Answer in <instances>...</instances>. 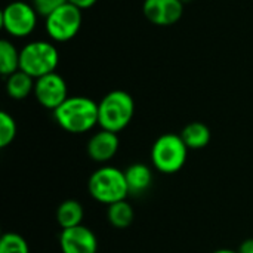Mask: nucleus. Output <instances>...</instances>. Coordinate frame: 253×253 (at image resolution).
<instances>
[{"label":"nucleus","mask_w":253,"mask_h":253,"mask_svg":"<svg viewBox=\"0 0 253 253\" xmlns=\"http://www.w3.org/2000/svg\"><path fill=\"white\" fill-rule=\"evenodd\" d=\"M52 113L58 126L73 135L90 132L98 125V102L87 96H68Z\"/></svg>","instance_id":"1"},{"label":"nucleus","mask_w":253,"mask_h":253,"mask_svg":"<svg viewBox=\"0 0 253 253\" xmlns=\"http://www.w3.org/2000/svg\"><path fill=\"white\" fill-rule=\"evenodd\" d=\"M135 114V101L126 90H111L98 102V126L119 133L126 129Z\"/></svg>","instance_id":"2"},{"label":"nucleus","mask_w":253,"mask_h":253,"mask_svg":"<svg viewBox=\"0 0 253 253\" xmlns=\"http://www.w3.org/2000/svg\"><path fill=\"white\" fill-rule=\"evenodd\" d=\"M87 191L93 200L105 206L126 200L129 196V188L125 178V170L108 165L101 166L89 176Z\"/></svg>","instance_id":"3"},{"label":"nucleus","mask_w":253,"mask_h":253,"mask_svg":"<svg viewBox=\"0 0 253 253\" xmlns=\"http://www.w3.org/2000/svg\"><path fill=\"white\" fill-rule=\"evenodd\" d=\"M59 64V50L49 40H33L19 49V70L34 79L55 73Z\"/></svg>","instance_id":"4"},{"label":"nucleus","mask_w":253,"mask_h":253,"mask_svg":"<svg viewBox=\"0 0 253 253\" xmlns=\"http://www.w3.org/2000/svg\"><path fill=\"white\" fill-rule=\"evenodd\" d=\"M188 151L181 135L163 133L154 141L150 157L156 170L165 175H173L185 166Z\"/></svg>","instance_id":"5"},{"label":"nucleus","mask_w":253,"mask_h":253,"mask_svg":"<svg viewBox=\"0 0 253 253\" xmlns=\"http://www.w3.org/2000/svg\"><path fill=\"white\" fill-rule=\"evenodd\" d=\"M34 6L24 0H10L1 10L0 24L3 31L12 39H25L34 33L39 22Z\"/></svg>","instance_id":"6"},{"label":"nucleus","mask_w":253,"mask_h":253,"mask_svg":"<svg viewBox=\"0 0 253 253\" xmlns=\"http://www.w3.org/2000/svg\"><path fill=\"white\" fill-rule=\"evenodd\" d=\"M83 24V10L65 3L44 18V30L55 43H67L73 40Z\"/></svg>","instance_id":"7"},{"label":"nucleus","mask_w":253,"mask_h":253,"mask_svg":"<svg viewBox=\"0 0 253 253\" xmlns=\"http://www.w3.org/2000/svg\"><path fill=\"white\" fill-rule=\"evenodd\" d=\"M34 96L43 108L55 111L68 98L67 82L56 71L39 77L34 84Z\"/></svg>","instance_id":"8"},{"label":"nucleus","mask_w":253,"mask_h":253,"mask_svg":"<svg viewBox=\"0 0 253 253\" xmlns=\"http://www.w3.org/2000/svg\"><path fill=\"white\" fill-rule=\"evenodd\" d=\"M142 13L157 27H170L182 18L184 3L181 0H144Z\"/></svg>","instance_id":"9"},{"label":"nucleus","mask_w":253,"mask_h":253,"mask_svg":"<svg viewBox=\"0 0 253 253\" xmlns=\"http://www.w3.org/2000/svg\"><path fill=\"white\" fill-rule=\"evenodd\" d=\"M59 248L62 253H98V239L90 228L79 225L61 231Z\"/></svg>","instance_id":"10"},{"label":"nucleus","mask_w":253,"mask_h":253,"mask_svg":"<svg viewBox=\"0 0 253 253\" xmlns=\"http://www.w3.org/2000/svg\"><path fill=\"white\" fill-rule=\"evenodd\" d=\"M120 147L119 133L101 129L95 132L87 141V156L96 163H108L114 159Z\"/></svg>","instance_id":"11"},{"label":"nucleus","mask_w":253,"mask_h":253,"mask_svg":"<svg viewBox=\"0 0 253 253\" xmlns=\"http://www.w3.org/2000/svg\"><path fill=\"white\" fill-rule=\"evenodd\" d=\"M125 178L129 196H141L148 191L153 184V170L144 163H133L125 169Z\"/></svg>","instance_id":"12"},{"label":"nucleus","mask_w":253,"mask_h":253,"mask_svg":"<svg viewBox=\"0 0 253 253\" xmlns=\"http://www.w3.org/2000/svg\"><path fill=\"white\" fill-rule=\"evenodd\" d=\"M55 218H56L58 225L62 230L74 228V227L83 225L84 209L80 202H77L74 199H68L58 206Z\"/></svg>","instance_id":"13"},{"label":"nucleus","mask_w":253,"mask_h":253,"mask_svg":"<svg viewBox=\"0 0 253 253\" xmlns=\"http://www.w3.org/2000/svg\"><path fill=\"white\" fill-rule=\"evenodd\" d=\"M34 84H36L34 77L24 73L22 70H18L16 73L6 77L4 87H6V93L9 98L21 101L30 96L31 93H34Z\"/></svg>","instance_id":"14"},{"label":"nucleus","mask_w":253,"mask_h":253,"mask_svg":"<svg viewBox=\"0 0 253 253\" xmlns=\"http://www.w3.org/2000/svg\"><path fill=\"white\" fill-rule=\"evenodd\" d=\"M181 138L188 150H202L209 145L212 133H211V129L205 123L191 122L182 129Z\"/></svg>","instance_id":"15"},{"label":"nucleus","mask_w":253,"mask_h":253,"mask_svg":"<svg viewBox=\"0 0 253 253\" xmlns=\"http://www.w3.org/2000/svg\"><path fill=\"white\" fill-rule=\"evenodd\" d=\"M133 218H135V212L127 200H120L117 203L107 206V219L117 230H125L130 227Z\"/></svg>","instance_id":"16"},{"label":"nucleus","mask_w":253,"mask_h":253,"mask_svg":"<svg viewBox=\"0 0 253 253\" xmlns=\"http://www.w3.org/2000/svg\"><path fill=\"white\" fill-rule=\"evenodd\" d=\"M19 70V49L7 40H0V73L6 79Z\"/></svg>","instance_id":"17"},{"label":"nucleus","mask_w":253,"mask_h":253,"mask_svg":"<svg viewBox=\"0 0 253 253\" xmlns=\"http://www.w3.org/2000/svg\"><path fill=\"white\" fill-rule=\"evenodd\" d=\"M0 253H30V246L21 234L4 233L0 237Z\"/></svg>","instance_id":"18"},{"label":"nucleus","mask_w":253,"mask_h":253,"mask_svg":"<svg viewBox=\"0 0 253 253\" xmlns=\"http://www.w3.org/2000/svg\"><path fill=\"white\" fill-rule=\"evenodd\" d=\"M16 122L7 111H0V148L9 147L16 138Z\"/></svg>","instance_id":"19"},{"label":"nucleus","mask_w":253,"mask_h":253,"mask_svg":"<svg viewBox=\"0 0 253 253\" xmlns=\"http://www.w3.org/2000/svg\"><path fill=\"white\" fill-rule=\"evenodd\" d=\"M67 0H31V4L37 10V13L43 18H46L49 13H52L59 6L65 4Z\"/></svg>","instance_id":"20"},{"label":"nucleus","mask_w":253,"mask_h":253,"mask_svg":"<svg viewBox=\"0 0 253 253\" xmlns=\"http://www.w3.org/2000/svg\"><path fill=\"white\" fill-rule=\"evenodd\" d=\"M96 1H98V0H67V3H70V4H73V6H76V7H79L80 10L90 9L92 6L96 4Z\"/></svg>","instance_id":"21"},{"label":"nucleus","mask_w":253,"mask_h":253,"mask_svg":"<svg viewBox=\"0 0 253 253\" xmlns=\"http://www.w3.org/2000/svg\"><path fill=\"white\" fill-rule=\"evenodd\" d=\"M239 253H253V239H246V240L240 245Z\"/></svg>","instance_id":"22"},{"label":"nucleus","mask_w":253,"mask_h":253,"mask_svg":"<svg viewBox=\"0 0 253 253\" xmlns=\"http://www.w3.org/2000/svg\"><path fill=\"white\" fill-rule=\"evenodd\" d=\"M212 253H239V251H233V249H218Z\"/></svg>","instance_id":"23"},{"label":"nucleus","mask_w":253,"mask_h":253,"mask_svg":"<svg viewBox=\"0 0 253 253\" xmlns=\"http://www.w3.org/2000/svg\"><path fill=\"white\" fill-rule=\"evenodd\" d=\"M181 1H182V3L185 4V3H190V1H193V0H181Z\"/></svg>","instance_id":"24"}]
</instances>
